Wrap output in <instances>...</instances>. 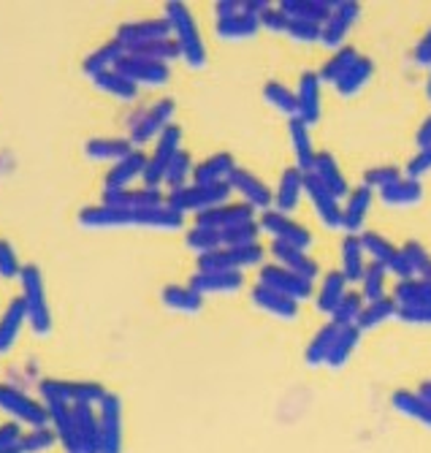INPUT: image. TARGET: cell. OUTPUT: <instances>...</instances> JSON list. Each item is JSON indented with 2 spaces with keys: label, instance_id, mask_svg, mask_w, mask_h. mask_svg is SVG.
Returning <instances> with one entry per match:
<instances>
[{
  "label": "cell",
  "instance_id": "27",
  "mask_svg": "<svg viewBox=\"0 0 431 453\" xmlns=\"http://www.w3.org/2000/svg\"><path fill=\"white\" fill-rule=\"evenodd\" d=\"M348 277L342 274V269H334V272H328L326 277H323V282H320V288H318V310L320 312H326V315H331L334 310H336V304L344 299V294H348Z\"/></svg>",
  "mask_w": 431,
  "mask_h": 453
},
{
  "label": "cell",
  "instance_id": "29",
  "mask_svg": "<svg viewBox=\"0 0 431 453\" xmlns=\"http://www.w3.org/2000/svg\"><path fill=\"white\" fill-rule=\"evenodd\" d=\"M171 114H174V101H160L158 106H152V109L144 114V119L139 122L136 131H134V139H136V142H147V139L163 134V131L168 128V117H171Z\"/></svg>",
  "mask_w": 431,
  "mask_h": 453
},
{
  "label": "cell",
  "instance_id": "36",
  "mask_svg": "<svg viewBox=\"0 0 431 453\" xmlns=\"http://www.w3.org/2000/svg\"><path fill=\"white\" fill-rule=\"evenodd\" d=\"M147 172V157L142 152H131L127 157H122L117 166L109 174V190H122L134 177Z\"/></svg>",
  "mask_w": 431,
  "mask_h": 453
},
{
  "label": "cell",
  "instance_id": "2",
  "mask_svg": "<svg viewBox=\"0 0 431 453\" xmlns=\"http://www.w3.org/2000/svg\"><path fill=\"white\" fill-rule=\"evenodd\" d=\"M165 19L171 22V27L177 30V47L180 55H185V60L193 68H201L206 63V50H204V41L198 33V25L193 19V14L188 12V6L182 4H168L165 6Z\"/></svg>",
  "mask_w": 431,
  "mask_h": 453
},
{
  "label": "cell",
  "instance_id": "9",
  "mask_svg": "<svg viewBox=\"0 0 431 453\" xmlns=\"http://www.w3.org/2000/svg\"><path fill=\"white\" fill-rule=\"evenodd\" d=\"M226 182L231 185V190H236V193L242 196L244 203H250L252 210L266 212V210L274 207V193H272V188H269L261 177H255L252 172L236 166Z\"/></svg>",
  "mask_w": 431,
  "mask_h": 453
},
{
  "label": "cell",
  "instance_id": "52",
  "mask_svg": "<svg viewBox=\"0 0 431 453\" xmlns=\"http://www.w3.org/2000/svg\"><path fill=\"white\" fill-rule=\"evenodd\" d=\"M261 27H264V30H272V33H288L290 17H288L280 6H272L266 14H261Z\"/></svg>",
  "mask_w": 431,
  "mask_h": 453
},
{
  "label": "cell",
  "instance_id": "54",
  "mask_svg": "<svg viewBox=\"0 0 431 453\" xmlns=\"http://www.w3.org/2000/svg\"><path fill=\"white\" fill-rule=\"evenodd\" d=\"M428 172H431V147L418 150V155L407 163V177H412V180H420Z\"/></svg>",
  "mask_w": 431,
  "mask_h": 453
},
{
  "label": "cell",
  "instance_id": "56",
  "mask_svg": "<svg viewBox=\"0 0 431 453\" xmlns=\"http://www.w3.org/2000/svg\"><path fill=\"white\" fill-rule=\"evenodd\" d=\"M415 63L418 65H431V27L418 41V47H415Z\"/></svg>",
  "mask_w": 431,
  "mask_h": 453
},
{
  "label": "cell",
  "instance_id": "34",
  "mask_svg": "<svg viewBox=\"0 0 431 453\" xmlns=\"http://www.w3.org/2000/svg\"><path fill=\"white\" fill-rule=\"evenodd\" d=\"M258 30H261V19L250 17L244 12L228 17V19H218V35L226 41H242V38H252Z\"/></svg>",
  "mask_w": 431,
  "mask_h": 453
},
{
  "label": "cell",
  "instance_id": "42",
  "mask_svg": "<svg viewBox=\"0 0 431 453\" xmlns=\"http://www.w3.org/2000/svg\"><path fill=\"white\" fill-rule=\"evenodd\" d=\"M96 85L117 98H134L136 96V85L131 79H125L119 71H101L96 73Z\"/></svg>",
  "mask_w": 431,
  "mask_h": 453
},
{
  "label": "cell",
  "instance_id": "24",
  "mask_svg": "<svg viewBox=\"0 0 431 453\" xmlns=\"http://www.w3.org/2000/svg\"><path fill=\"white\" fill-rule=\"evenodd\" d=\"M236 169V160L231 152H218L206 160H201L193 169V180L196 185H214V182H226L231 177V172Z\"/></svg>",
  "mask_w": 431,
  "mask_h": 453
},
{
  "label": "cell",
  "instance_id": "4",
  "mask_svg": "<svg viewBox=\"0 0 431 453\" xmlns=\"http://www.w3.org/2000/svg\"><path fill=\"white\" fill-rule=\"evenodd\" d=\"M361 244H364V250L366 256H372L374 264L385 266L391 274H396L399 280H410L415 277L404 253H402V247H396L391 239H385L382 234L377 231H361Z\"/></svg>",
  "mask_w": 431,
  "mask_h": 453
},
{
  "label": "cell",
  "instance_id": "58",
  "mask_svg": "<svg viewBox=\"0 0 431 453\" xmlns=\"http://www.w3.org/2000/svg\"><path fill=\"white\" fill-rule=\"evenodd\" d=\"M214 12H218V19H228L242 12V4L239 0H220V4L214 6Z\"/></svg>",
  "mask_w": 431,
  "mask_h": 453
},
{
  "label": "cell",
  "instance_id": "25",
  "mask_svg": "<svg viewBox=\"0 0 431 453\" xmlns=\"http://www.w3.org/2000/svg\"><path fill=\"white\" fill-rule=\"evenodd\" d=\"M366 250L361 244V234H348L342 242V274L348 282H361L366 272Z\"/></svg>",
  "mask_w": 431,
  "mask_h": 453
},
{
  "label": "cell",
  "instance_id": "26",
  "mask_svg": "<svg viewBox=\"0 0 431 453\" xmlns=\"http://www.w3.org/2000/svg\"><path fill=\"white\" fill-rule=\"evenodd\" d=\"M423 198V185L420 180H412V177H402L399 182L388 185L380 190V201L388 203V207H415Z\"/></svg>",
  "mask_w": 431,
  "mask_h": 453
},
{
  "label": "cell",
  "instance_id": "15",
  "mask_svg": "<svg viewBox=\"0 0 431 453\" xmlns=\"http://www.w3.org/2000/svg\"><path fill=\"white\" fill-rule=\"evenodd\" d=\"M374 203V190H369L366 185H358L350 190L348 196V203L342 207V228L348 234H361L366 218H369V210Z\"/></svg>",
  "mask_w": 431,
  "mask_h": 453
},
{
  "label": "cell",
  "instance_id": "23",
  "mask_svg": "<svg viewBox=\"0 0 431 453\" xmlns=\"http://www.w3.org/2000/svg\"><path fill=\"white\" fill-rule=\"evenodd\" d=\"M312 174L336 196V198H344L350 196V185H348V177H344V172L339 169V160L331 155V152H318L315 157V169Z\"/></svg>",
  "mask_w": 431,
  "mask_h": 453
},
{
  "label": "cell",
  "instance_id": "7",
  "mask_svg": "<svg viewBox=\"0 0 431 453\" xmlns=\"http://www.w3.org/2000/svg\"><path fill=\"white\" fill-rule=\"evenodd\" d=\"M258 282L266 285V288H272V291H277V294H285V296L296 299V302L310 299L312 291H315L310 280L298 277L296 272H290V269H285V266H280V264L264 266L261 274H258Z\"/></svg>",
  "mask_w": 431,
  "mask_h": 453
},
{
  "label": "cell",
  "instance_id": "31",
  "mask_svg": "<svg viewBox=\"0 0 431 453\" xmlns=\"http://www.w3.org/2000/svg\"><path fill=\"white\" fill-rule=\"evenodd\" d=\"M372 73H374V63H372L369 58H358V60H356V65H353L348 73H344L334 88H336V93H339V96L350 98V96L361 93V90L369 85Z\"/></svg>",
  "mask_w": 431,
  "mask_h": 453
},
{
  "label": "cell",
  "instance_id": "44",
  "mask_svg": "<svg viewBox=\"0 0 431 453\" xmlns=\"http://www.w3.org/2000/svg\"><path fill=\"white\" fill-rule=\"evenodd\" d=\"M402 253H404V258H407V264H410V269H412L415 277L431 280V253L426 250L420 242H415V239L412 242H404Z\"/></svg>",
  "mask_w": 431,
  "mask_h": 453
},
{
  "label": "cell",
  "instance_id": "14",
  "mask_svg": "<svg viewBox=\"0 0 431 453\" xmlns=\"http://www.w3.org/2000/svg\"><path fill=\"white\" fill-rule=\"evenodd\" d=\"M288 134H290V147H293V157H296L293 166L310 174L315 169V157H318L310 126L301 117H293V119H288Z\"/></svg>",
  "mask_w": 431,
  "mask_h": 453
},
{
  "label": "cell",
  "instance_id": "33",
  "mask_svg": "<svg viewBox=\"0 0 431 453\" xmlns=\"http://www.w3.org/2000/svg\"><path fill=\"white\" fill-rule=\"evenodd\" d=\"M394 407L399 410V413H404L407 418L423 424L431 429V402H426L420 394L415 391H396L394 394Z\"/></svg>",
  "mask_w": 431,
  "mask_h": 453
},
{
  "label": "cell",
  "instance_id": "35",
  "mask_svg": "<svg viewBox=\"0 0 431 453\" xmlns=\"http://www.w3.org/2000/svg\"><path fill=\"white\" fill-rule=\"evenodd\" d=\"M361 55L356 52V47H342V50H336L326 63H323V68H320V81H328V85H336V81L348 73L353 65H356V60H358Z\"/></svg>",
  "mask_w": 431,
  "mask_h": 453
},
{
  "label": "cell",
  "instance_id": "5",
  "mask_svg": "<svg viewBox=\"0 0 431 453\" xmlns=\"http://www.w3.org/2000/svg\"><path fill=\"white\" fill-rule=\"evenodd\" d=\"M22 285H25L27 318L38 334H47L52 326V318H50V307H47V296H44V282H41V274L35 266L22 269Z\"/></svg>",
  "mask_w": 431,
  "mask_h": 453
},
{
  "label": "cell",
  "instance_id": "55",
  "mask_svg": "<svg viewBox=\"0 0 431 453\" xmlns=\"http://www.w3.org/2000/svg\"><path fill=\"white\" fill-rule=\"evenodd\" d=\"M19 272L17 256H14V247H9L6 242H0V274L14 277Z\"/></svg>",
  "mask_w": 431,
  "mask_h": 453
},
{
  "label": "cell",
  "instance_id": "43",
  "mask_svg": "<svg viewBox=\"0 0 431 453\" xmlns=\"http://www.w3.org/2000/svg\"><path fill=\"white\" fill-rule=\"evenodd\" d=\"M385 277H388V269L380 266V264H369L366 272H364V280H361V296L364 302H377L385 296Z\"/></svg>",
  "mask_w": 431,
  "mask_h": 453
},
{
  "label": "cell",
  "instance_id": "28",
  "mask_svg": "<svg viewBox=\"0 0 431 453\" xmlns=\"http://www.w3.org/2000/svg\"><path fill=\"white\" fill-rule=\"evenodd\" d=\"M394 299L399 307H428L431 304V280H420V277L399 280L394 288Z\"/></svg>",
  "mask_w": 431,
  "mask_h": 453
},
{
  "label": "cell",
  "instance_id": "40",
  "mask_svg": "<svg viewBox=\"0 0 431 453\" xmlns=\"http://www.w3.org/2000/svg\"><path fill=\"white\" fill-rule=\"evenodd\" d=\"M163 302L168 307H174L180 312H198L201 304H204V296L198 291H193V288H180V285H171L163 291Z\"/></svg>",
  "mask_w": 431,
  "mask_h": 453
},
{
  "label": "cell",
  "instance_id": "47",
  "mask_svg": "<svg viewBox=\"0 0 431 453\" xmlns=\"http://www.w3.org/2000/svg\"><path fill=\"white\" fill-rule=\"evenodd\" d=\"M402 177H404V174H402L399 166H391V163H385V166H372V169H366L361 185H366L369 190H377V193H380L382 188L399 182Z\"/></svg>",
  "mask_w": 431,
  "mask_h": 453
},
{
  "label": "cell",
  "instance_id": "17",
  "mask_svg": "<svg viewBox=\"0 0 431 453\" xmlns=\"http://www.w3.org/2000/svg\"><path fill=\"white\" fill-rule=\"evenodd\" d=\"M304 172L296 169V166H288L280 177V185H277V193H274V210L277 212H285L290 215L296 207L301 196H304Z\"/></svg>",
  "mask_w": 431,
  "mask_h": 453
},
{
  "label": "cell",
  "instance_id": "60",
  "mask_svg": "<svg viewBox=\"0 0 431 453\" xmlns=\"http://www.w3.org/2000/svg\"><path fill=\"white\" fill-rule=\"evenodd\" d=\"M426 93H428V98H431V73H428V81H426Z\"/></svg>",
  "mask_w": 431,
  "mask_h": 453
},
{
  "label": "cell",
  "instance_id": "1",
  "mask_svg": "<svg viewBox=\"0 0 431 453\" xmlns=\"http://www.w3.org/2000/svg\"><path fill=\"white\" fill-rule=\"evenodd\" d=\"M231 198V185L228 182H214V185H185L180 190L171 193L168 207L177 210L180 215L185 212H206L212 207H220V203H228Z\"/></svg>",
  "mask_w": 431,
  "mask_h": 453
},
{
  "label": "cell",
  "instance_id": "6",
  "mask_svg": "<svg viewBox=\"0 0 431 453\" xmlns=\"http://www.w3.org/2000/svg\"><path fill=\"white\" fill-rule=\"evenodd\" d=\"M258 223H261V231L272 234V239H274V242L293 244V247H298V250H307V247L312 244V234H310V228H307V226H301V223H296V220H293L290 215H285V212L266 210Z\"/></svg>",
  "mask_w": 431,
  "mask_h": 453
},
{
  "label": "cell",
  "instance_id": "22",
  "mask_svg": "<svg viewBox=\"0 0 431 453\" xmlns=\"http://www.w3.org/2000/svg\"><path fill=\"white\" fill-rule=\"evenodd\" d=\"M168 30H171V22H168V19H150V22L125 25V27L119 30V44L136 50V47H142V44H150V41L165 38Z\"/></svg>",
  "mask_w": 431,
  "mask_h": 453
},
{
  "label": "cell",
  "instance_id": "21",
  "mask_svg": "<svg viewBox=\"0 0 431 453\" xmlns=\"http://www.w3.org/2000/svg\"><path fill=\"white\" fill-rule=\"evenodd\" d=\"M336 0H282L280 9L290 17V19H301V22H315V25H326V19L331 17Z\"/></svg>",
  "mask_w": 431,
  "mask_h": 453
},
{
  "label": "cell",
  "instance_id": "50",
  "mask_svg": "<svg viewBox=\"0 0 431 453\" xmlns=\"http://www.w3.org/2000/svg\"><path fill=\"white\" fill-rule=\"evenodd\" d=\"M125 47L119 44V41H112V44H106L104 50H98L90 60H88V71L96 76V73H101V71H109V65L112 63H119L125 55Z\"/></svg>",
  "mask_w": 431,
  "mask_h": 453
},
{
  "label": "cell",
  "instance_id": "45",
  "mask_svg": "<svg viewBox=\"0 0 431 453\" xmlns=\"http://www.w3.org/2000/svg\"><path fill=\"white\" fill-rule=\"evenodd\" d=\"M88 155L96 160H122L131 155V144L122 139H96L88 144Z\"/></svg>",
  "mask_w": 431,
  "mask_h": 453
},
{
  "label": "cell",
  "instance_id": "48",
  "mask_svg": "<svg viewBox=\"0 0 431 453\" xmlns=\"http://www.w3.org/2000/svg\"><path fill=\"white\" fill-rule=\"evenodd\" d=\"M188 244L193 247V250H198V256H206L212 250H220V247H223V236H220V231H214V228L196 226L188 234Z\"/></svg>",
  "mask_w": 431,
  "mask_h": 453
},
{
  "label": "cell",
  "instance_id": "38",
  "mask_svg": "<svg viewBox=\"0 0 431 453\" xmlns=\"http://www.w3.org/2000/svg\"><path fill=\"white\" fill-rule=\"evenodd\" d=\"M264 98L269 106H274L277 111H282L288 119L298 117V98H296V90L285 88L282 81H266L264 85Z\"/></svg>",
  "mask_w": 431,
  "mask_h": 453
},
{
  "label": "cell",
  "instance_id": "19",
  "mask_svg": "<svg viewBox=\"0 0 431 453\" xmlns=\"http://www.w3.org/2000/svg\"><path fill=\"white\" fill-rule=\"evenodd\" d=\"M244 285V274L242 272H198L190 280V288L204 294H234Z\"/></svg>",
  "mask_w": 431,
  "mask_h": 453
},
{
  "label": "cell",
  "instance_id": "32",
  "mask_svg": "<svg viewBox=\"0 0 431 453\" xmlns=\"http://www.w3.org/2000/svg\"><path fill=\"white\" fill-rule=\"evenodd\" d=\"M358 342H361V328L358 326H344V328H339V334L334 340V348H331L326 364L328 366H344V364L350 361V356L356 353Z\"/></svg>",
  "mask_w": 431,
  "mask_h": 453
},
{
  "label": "cell",
  "instance_id": "41",
  "mask_svg": "<svg viewBox=\"0 0 431 453\" xmlns=\"http://www.w3.org/2000/svg\"><path fill=\"white\" fill-rule=\"evenodd\" d=\"M364 296H361V291H348L344 294V299L336 304V310L328 315L331 318V323H336V326H356V320H358V315H361V310H364Z\"/></svg>",
  "mask_w": 431,
  "mask_h": 453
},
{
  "label": "cell",
  "instance_id": "39",
  "mask_svg": "<svg viewBox=\"0 0 431 453\" xmlns=\"http://www.w3.org/2000/svg\"><path fill=\"white\" fill-rule=\"evenodd\" d=\"M25 318H27L25 299H17V302L9 307V312L4 315V320H0V350L12 348V342L17 340V334H19V328H22Z\"/></svg>",
  "mask_w": 431,
  "mask_h": 453
},
{
  "label": "cell",
  "instance_id": "53",
  "mask_svg": "<svg viewBox=\"0 0 431 453\" xmlns=\"http://www.w3.org/2000/svg\"><path fill=\"white\" fill-rule=\"evenodd\" d=\"M396 318L410 326H431V304L428 307H399Z\"/></svg>",
  "mask_w": 431,
  "mask_h": 453
},
{
  "label": "cell",
  "instance_id": "8",
  "mask_svg": "<svg viewBox=\"0 0 431 453\" xmlns=\"http://www.w3.org/2000/svg\"><path fill=\"white\" fill-rule=\"evenodd\" d=\"M361 17V4L356 0H336L331 17L323 25V44L331 50H342L344 47V38H348L350 27L356 25V19Z\"/></svg>",
  "mask_w": 431,
  "mask_h": 453
},
{
  "label": "cell",
  "instance_id": "57",
  "mask_svg": "<svg viewBox=\"0 0 431 453\" xmlns=\"http://www.w3.org/2000/svg\"><path fill=\"white\" fill-rule=\"evenodd\" d=\"M269 9H272L269 0H244V4H242V12L250 14V17H258V19H261V14H266Z\"/></svg>",
  "mask_w": 431,
  "mask_h": 453
},
{
  "label": "cell",
  "instance_id": "49",
  "mask_svg": "<svg viewBox=\"0 0 431 453\" xmlns=\"http://www.w3.org/2000/svg\"><path fill=\"white\" fill-rule=\"evenodd\" d=\"M188 174H193V166H190V155L188 152H177L174 155V160L168 163V169H165V182L174 188V190H180V188H185V182H188Z\"/></svg>",
  "mask_w": 431,
  "mask_h": 453
},
{
  "label": "cell",
  "instance_id": "18",
  "mask_svg": "<svg viewBox=\"0 0 431 453\" xmlns=\"http://www.w3.org/2000/svg\"><path fill=\"white\" fill-rule=\"evenodd\" d=\"M117 71L125 79H131L134 85H136V81H147V85H160V81L168 79V68L163 63H152V60H144V58H136V55H125L117 63Z\"/></svg>",
  "mask_w": 431,
  "mask_h": 453
},
{
  "label": "cell",
  "instance_id": "16",
  "mask_svg": "<svg viewBox=\"0 0 431 453\" xmlns=\"http://www.w3.org/2000/svg\"><path fill=\"white\" fill-rule=\"evenodd\" d=\"M272 256L280 266L296 272L298 277H304L310 282H315V277L320 274V266L315 258H310L307 250H298L293 244H285V242H272Z\"/></svg>",
  "mask_w": 431,
  "mask_h": 453
},
{
  "label": "cell",
  "instance_id": "59",
  "mask_svg": "<svg viewBox=\"0 0 431 453\" xmlns=\"http://www.w3.org/2000/svg\"><path fill=\"white\" fill-rule=\"evenodd\" d=\"M415 144H418V150H428V147H431V114L423 119V126L418 128V134H415Z\"/></svg>",
  "mask_w": 431,
  "mask_h": 453
},
{
  "label": "cell",
  "instance_id": "51",
  "mask_svg": "<svg viewBox=\"0 0 431 453\" xmlns=\"http://www.w3.org/2000/svg\"><path fill=\"white\" fill-rule=\"evenodd\" d=\"M288 35L298 44H315V41L323 38V25H315V22H301V19H290V27H288Z\"/></svg>",
  "mask_w": 431,
  "mask_h": 453
},
{
  "label": "cell",
  "instance_id": "20",
  "mask_svg": "<svg viewBox=\"0 0 431 453\" xmlns=\"http://www.w3.org/2000/svg\"><path fill=\"white\" fill-rule=\"evenodd\" d=\"M252 304L261 307L264 312H269L274 318H282V320H293L298 315V302L296 299H290L285 294H277V291H272V288H266L261 282L252 288Z\"/></svg>",
  "mask_w": 431,
  "mask_h": 453
},
{
  "label": "cell",
  "instance_id": "30",
  "mask_svg": "<svg viewBox=\"0 0 431 453\" xmlns=\"http://www.w3.org/2000/svg\"><path fill=\"white\" fill-rule=\"evenodd\" d=\"M396 315H399L396 299H394V296H382V299H377V302H366V304H364V310H361L356 326L361 328V332H369V328H377V326H382L385 320H391V318H396Z\"/></svg>",
  "mask_w": 431,
  "mask_h": 453
},
{
  "label": "cell",
  "instance_id": "12",
  "mask_svg": "<svg viewBox=\"0 0 431 453\" xmlns=\"http://www.w3.org/2000/svg\"><path fill=\"white\" fill-rule=\"evenodd\" d=\"M296 98H298V117L307 122V126H315L323 111V81L315 71H304L298 79L296 88Z\"/></svg>",
  "mask_w": 431,
  "mask_h": 453
},
{
  "label": "cell",
  "instance_id": "13",
  "mask_svg": "<svg viewBox=\"0 0 431 453\" xmlns=\"http://www.w3.org/2000/svg\"><path fill=\"white\" fill-rule=\"evenodd\" d=\"M255 220V210L244 201H236V203H220V207H212L206 212L198 215V226L204 228H214V231H226L231 226H239V223H250Z\"/></svg>",
  "mask_w": 431,
  "mask_h": 453
},
{
  "label": "cell",
  "instance_id": "3",
  "mask_svg": "<svg viewBox=\"0 0 431 453\" xmlns=\"http://www.w3.org/2000/svg\"><path fill=\"white\" fill-rule=\"evenodd\" d=\"M266 250L261 244H244V247H220L206 256H198L201 272H242L247 266H258L264 261Z\"/></svg>",
  "mask_w": 431,
  "mask_h": 453
},
{
  "label": "cell",
  "instance_id": "11",
  "mask_svg": "<svg viewBox=\"0 0 431 453\" xmlns=\"http://www.w3.org/2000/svg\"><path fill=\"white\" fill-rule=\"evenodd\" d=\"M180 139H182V131L177 126H168L160 139H158V150L155 155L147 160V172H144V180L150 188H155L158 182L165 180V169H168V163L174 160V155L180 152Z\"/></svg>",
  "mask_w": 431,
  "mask_h": 453
},
{
  "label": "cell",
  "instance_id": "46",
  "mask_svg": "<svg viewBox=\"0 0 431 453\" xmlns=\"http://www.w3.org/2000/svg\"><path fill=\"white\" fill-rule=\"evenodd\" d=\"M223 236V247H244V244H255L258 236H261V223L258 220H250V223H239V226H231L226 231H220Z\"/></svg>",
  "mask_w": 431,
  "mask_h": 453
},
{
  "label": "cell",
  "instance_id": "37",
  "mask_svg": "<svg viewBox=\"0 0 431 453\" xmlns=\"http://www.w3.org/2000/svg\"><path fill=\"white\" fill-rule=\"evenodd\" d=\"M339 328L342 326H336V323H326V326H320L318 332H315V337L310 340V345H307V364H312V366H318V364H326V358H328V353H331V348H334V340H336V334H339Z\"/></svg>",
  "mask_w": 431,
  "mask_h": 453
},
{
  "label": "cell",
  "instance_id": "10",
  "mask_svg": "<svg viewBox=\"0 0 431 453\" xmlns=\"http://www.w3.org/2000/svg\"><path fill=\"white\" fill-rule=\"evenodd\" d=\"M304 196L310 198L315 215L320 218V223L326 228H342V203H339V198L312 172L304 177Z\"/></svg>",
  "mask_w": 431,
  "mask_h": 453
}]
</instances>
